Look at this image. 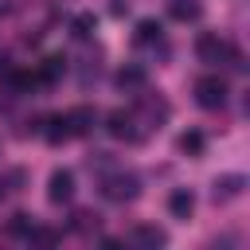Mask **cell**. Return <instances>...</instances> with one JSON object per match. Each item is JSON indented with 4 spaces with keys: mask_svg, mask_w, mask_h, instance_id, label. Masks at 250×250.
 I'll return each mask as SVG.
<instances>
[{
    "mask_svg": "<svg viewBox=\"0 0 250 250\" xmlns=\"http://www.w3.org/2000/svg\"><path fill=\"white\" fill-rule=\"evenodd\" d=\"M172 211L176 215H188L191 211V195H172Z\"/></svg>",
    "mask_w": 250,
    "mask_h": 250,
    "instance_id": "1",
    "label": "cell"
}]
</instances>
